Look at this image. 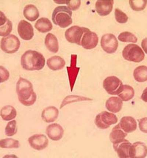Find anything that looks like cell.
Segmentation results:
<instances>
[{"label": "cell", "instance_id": "obj_1", "mask_svg": "<svg viewBox=\"0 0 147 158\" xmlns=\"http://www.w3.org/2000/svg\"><path fill=\"white\" fill-rule=\"evenodd\" d=\"M16 90L19 102L24 106H32L36 102V94L32 84L28 80L19 77L16 84Z\"/></svg>", "mask_w": 147, "mask_h": 158}, {"label": "cell", "instance_id": "obj_2", "mask_svg": "<svg viewBox=\"0 0 147 158\" xmlns=\"http://www.w3.org/2000/svg\"><path fill=\"white\" fill-rule=\"evenodd\" d=\"M21 64L23 69L27 71H39L44 67L45 60L40 52L30 50L27 51L23 54Z\"/></svg>", "mask_w": 147, "mask_h": 158}, {"label": "cell", "instance_id": "obj_3", "mask_svg": "<svg viewBox=\"0 0 147 158\" xmlns=\"http://www.w3.org/2000/svg\"><path fill=\"white\" fill-rule=\"evenodd\" d=\"M72 11L66 6L57 7L53 11L52 20L55 25L62 28H65L71 25Z\"/></svg>", "mask_w": 147, "mask_h": 158}, {"label": "cell", "instance_id": "obj_4", "mask_svg": "<svg viewBox=\"0 0 147 158\" xmlns=\"http://www.w3.org/2000/svg\"><path fill=\"white\" fill-rule=\"evenodd\" d=\"M122 55L125 60L137 63L142 61L145 57L142 48L134 44H129L125 46L123 51Z\"/></svg>", "mask_w": 147, "mask_h": 158}, {"label": "cell", "instance_id": "obj_5", "mask_svg": "<svg viewBox=\"0 0 147 158\" xmlns=\"http://www.w3.org/2000/svg\"><path fill=\"white\" fill-rule=\"evenodd\" d=\"M117 117L114 114L107 111H103L96 116V125L101 129H106L112 125L116 124L118 122Z\"/></svg>", "mask_w": 147, "mask_h": 158}, {"label": "cell", "instance_id": "obj_6", "mask_svg": "<svg viewBox=\"0 0 147 158\" xmlns=\"http://www.w3.org/2000/svg\"><path fill=\"white\" fill-rule=\"evenodd\" d=\"M20 42L18 38L14 35H10L2 39L1 48L3 52L7 54H13L19 50Z\"/></svg>", "mask_w": 147, "mask_h": 158}, {"label": "cell", "instance_id": "obj_7", "mask_svg": "<svg viewBox=\"0 0 147 158\" xmlns=\"http://www.w3.org/2000/svg\"><path fill=\"white\" fill-rule=\"evenodd\" d=\"M89 30V29L85 27L75 25L70 27L66 31L65 36L68 42L81 46L82 37L84 33Z\"/></svg>", "mask_w": 147, "mask_h": 158}, {"label": "cell", "instance_id": "obj_8", "mask_svg": "<svg viewBox=\"0 0 147 158\" xmlns=\"http://www.w3.org/2000/svg\"><path fill=\"white\" fill-rule=\"evenodd\" d=\"M122 82L115 76H110L104 80L103 87L110 95H118L120 93L123 86Z\"/></svg>", "mask_w": 147, "mask_h": 158}, {"label": "cell", "instance_id": "obj_9", "mask_svg": "<svg viewBox=\"0 0 147 158\" xmlns=\"http://www.w3.org/2000/svg\"><path fill=\"white\" fill-rule=\"evenodd\" d=\"M102 48L108 54H113L116 51L119 42L114 35L107 34L103 35L101 40Z\"/></svg>", "mask_w": 147, "mask_h": 158}, {"label": "cell", "instance_id": "obj_10", "mask_svg": "<svg viewBox=\"0 0 147 158\" xmlns=\"http://www.w3.org/2000/svg\"><path fill=\"white\" fill-rule=\"evenodd\" d=\"M28 142L31 148L38 151L45 149L49 145L48 138L43 134H36L31 136L28 138Z\"/></svg>", "mask_w": 147, "mask_h": 158}, {"label": "cell", "instance_id": "obj_11", "mask_svg": "<svg viewBox=\"0 0 147 158\" xmlns=\"http://www.w3.org/2000/svg\"><path fill=\"white\" fill-rule=\"evenodd\" d=\"M17 31L19 35L23 40H29L34 36V28L32 25L25 20L19 21Z\"/></svg>", "mask_w": 147, "mask_h": 158}, {"label": "cell", "instance_id": "obj_12", "mask_svg": "<svg viewBox=\"0 0 147 158\" xmlns=\"http://www.w3.org/2000/svg\"><path fill=\"white\" fill-rule=\"evenodd\" d=\"M98 42L99 38L97 35L89 30L83 35L81 45L85 49L91 50L97 47Z\"/></svg>", "mask_w": 147, "mask_h": 158}, {"label": "cell", "instance_id": "obj_13", "mask_svg": "<svg viewBox=\"0 0 147 158\" xmlns=\"http://www.w3.org/2000/svg\"><path fill=\"white\" fill-rule=\"evenodd\" d=\"M46 132L50 139L54 141H58L63 137L64 131L60 124L54 123L49 125L47 127Z\"/></svg>", "mask_w": 147, "mask_h": 158}, {"label": "cell", "instance_id": "obj_14", "mask_svg": "<svg viewBox=\"0 0 147 158\" xmlns=\"http://www.w3.org/2000/svg\"><path fill=\"white\" fill-rule=\"evenodd\" d=\"M132 145L128 140L124 139L118 143L113 144V148L119 158H129Z\"/></svg>", "mask_w": 147, "mask_h": 158}, {"label": "cell", "instance_id": "obj_15", "mask_svg": "<svg viewBox=\"0 0 147 158\" xmlns=\"http://www.w3.org/2000/svg\"><path fill=\"white\" fill-rule=\"evenodd\" d=\"M147 154L146 144L142 142H137L131 145L129 158H144L146 157Z\"/></svg>", "mask_w": 147, "mask_h": 158}, {"label": "cell", "instance_id": "obj_16", "mask_svg": "<svg viewBox=\"0 0 147 158\" xmlns=\"http://www.w3.org/2000/svg\"><path fill=\"white\" fill-rule=\"evenodd\" d=\"M113 1H97L95 4L96 10L102 16L108 15L112 11Z\"/></svg>", "mask_w": 147, "mask_h": 158}, {"label": "cell", "instance_id": "obj_17", "mask_svg": "<svg viewBox=\"0 0 147 158\" xmlns=\"http://www.w3.org/2000/svg\"><path fill=\"white\" fill-rule=\"evenodd\" d=\"M119 124L121 128L127 133H131L135 131L137 127L136 120L131 116L123 117Z\"/></svg>", "mask_w": 147, "mask_h": 158}, {"label": "cell", "instance_id": "obj_18", "mask_svg": "<svg viewBox=\"0 0 147 158\" xmlns=\"http://www.w3.org/2000/svg\"><path fill=\"white\" fill-rule=\"evenodd\" d=\"M76 57H77V56L76 55H71L70 67H67L68 77H69L70 87L71 91L73 89L74 83H75L80 69L79 68L76 67Z\"/></svg>", "mask_w": 147, "mask_h": 158}, {"label": "cell", "instance_id": "obj_19", "mask_svg": "<svg viewBox=\"0 0 147 158\" xmlns=\"http://www.w3.org/2000/svg\"><path fill=\"white\" fill-rule=\"evenodd\" d=\"M58 114L59 111L57 108L54 106H49L42 111L41 118L45 122L52 123L57 120Z\"/></svg>", "mask_w": 147, "mask_h": 158}, {"label": "cell", "instance_id": "obj_20", "mask_svg": "<svg viewBox=\"0 0 147 158\" xmlns=\"http://www.w3.org/2000/svg\"><path fill=\"white\" fill-rule=\"evenodd\" d=\"M0 24V35L3 37L9 35L12 31V23L7 18L4 14L2 11H1Z\"/></svg>", "mask_w": 147, "mask_h": 158}, {"label": "cell", "instance_id": "obj_21", "mask_svg": "<svg viewBox=\"0 0 147 158\" xmlns=\"http://www.w3.org/2000/svg\"><path fill=\"white\" fill-rule=\"evenodd\" d=\"M105 105L106 108L110 112L117 113L122 109L123 102L119 98L113 97L107 99Z\"/></svg>", "mask_w": 147, "mask_h": 158}, {"label": "cell", "instance_id": "obj_22", "mask_svg": "<svg viewBox=\"0 0 147 158\" xmlns=\"http://www.w3.org/2000/svg\"><path fill=\"white\" fill-rule=\"evenodd\" d=\"M127 135V133L123 131L119 124L112 130L110 134V139L113 144L116 143L124 139Z\"/></svg>", "mask_w": 147, "mask_h": 158}, {"label": "cell", "instance_id": "obj_23", "mask_svg": "<svg viewBox=\"0 0 147 158\" xmlns=\"http://www.w3.org/2000/svg\"><path fill=\"white\" fill-rule=\"evenodd\" d=\"M47 65L53 71H58L63 68L66 65L65 60L58 56H54L47 60Z\"/></svg>", "mask_w": 147, "mask_h": 158}, {"label": "cell", "instance_id": "obj_24", "mask_svg": "<svg viewBox=\"0 0 147 158\" xmlns=\"http://www.w3.org/2000/svg\"><path fill=\"white\" fill-rule=\"evenodd\" d=\"M23 15L27 20L32 22L38 19L40 16V13L35 5L30 4L27 5L24 7Z\"/></svg>", "mask_w": 147, "mask_h": 158}, {"label": "cell", "instance_id": "obj_25", "mask_svg": "<svg viewBox=\"0 0 147 158\" xmlns=\"http://www.w3.org/2000/svg\"><path fill=\"white\" fill-rule=\"evenodd\" d=\"M45 44L50 52L56 53L58 52L59 46L58 40L56 36L51 33H49L45 39Z\"/></svg>", "mask_w": 147, "mask_h": 158}, {"label": "cell", "instance_id": "obj_26", "mask_svg": "<svg viewBox=\"0 0 147 158\" xmlns=\"http://www.w3.org/2000/svg\"><path fill=\"white\" fill-rule=\"evenodd\" d=\"M35 28L39 32L46 33L52 30L53 25L50 19L45 17H42L38 19L35 24Z\"/></svg>", "mask_w": 147, "mask_h": 158}, {"label": "cell", "instance_id": "obj_27", "mask_svg": "<svg viewBox=\"0 0 147 158\" xmlns=\"http://www.w3.org/2000/svg\"><path fill=\"white\" fill-rule=\"evenodd\" d=\"M17 115L16 110L11 105H6L3 107L1 110V116L4 121H8L15 118Z\"/></svg>", "mask_w": 147, "mask_h": 158}, {"label": "cell", "instance_id": "obj_28", "mask_svg": "<svg viewBox=\"0 0 147 158\" xmlns=\"http://www.w3.org/2000/svg\"><path fill=\"white\" fill-rule=\"evenodd\" d=\"M135 91L133 88L128 85H123L120 93L118 95L122 101H128L133 98Z\"/></svg>", "mask_w": 147, "mask_h": 158}, {"label": "cell", "instance_id": "obj_29", "mask_svg": "<svg viewBox=\"0 0 147 158\" xmlns=\"http://www.w3.org/2000/svg\"><path fill=\"white\" fill-rule=\"evenodd\" d=\"M134 79L138 82H144L147 81V67L142 65L139 66L134 70Z\"/></svg>", "mask_w": 147, "mask_h": 158}, {"label": "cell", "instance_id": "obj_30", "mask_svg": "<svg viewBox=\"0 0 147 158\" xmlns=\"http://www.w3.org/2000/svg\"><path fill=\"white\" fill-rule=\"evenodd\" d=\"M20 146L19 140L12 138H6L0 140V147L2 148L17 149Z\"/></svg>", "mask_w": 147, "mask_h": 158}, {"label": "cell", "instance_id": "obj_31", "mask_svg": "<svg viewBox=\"0 0 147 158\" xmlns=\"http://www.w3.org/2000/svg\"><path fill=\"white\" fill-rule=\"evenodd\" d=\"M91 100H92L91 99L87 97L78 96V95H69L64 98L60 105V109H62L66 105L72 102L80 101Z\"/></svg>", "mask_w": 147, "mask_h": 158}, {"label": "cell", "instance_id": "obj_32", "mask_svg": "<svg viewBox=\"0 0 147 158\" xmlns=\"http://www.w3.org/2000/svg\"><path fill=\"white\" fill-rule=\"evenodd\" d=\"M119 40L123 42L136 43L138 38L132 33L129 32H124L121 33L118 36Z\"/></svg>", "mask_w": 147, "mask_h": 158}, {"label": "cell", "instance_id": "obj_33", "mask_svg": "<svg viewBox=\"0 0 147 158\" xmlns=\"http://www.w3.org/2000/svg\"><path fill=\"white\" fill-rule=\"evenodd\" d=\"M147 2V1L144 0H135L129 1L131 9L135 11L144 10L146 6Z\"/></svg>", "mask_w": 147, "mask_h": 158}, {"label": "cell", "instance_id": "obj_34", "mask_svg": "<svg viewBox=\"0 0 147 158\" xmlns=\"http://www.w3.org/2000/svg\"><path fill=\"white\" fill-rule=\"evenodd\" d=\"M17 131V122L15 120L8 123L5 128V134L7 136H13L16 134Z\"/></svg>", "mask_w": 147, "mask_h": 158}, {"label": "cell", "instance_id": "obj_35", "mask_svg": "<svg viewBox=\"0 0 147 158\" xmlns=\"http://www.w3.org/2000/svg\"><path fill=\"white\" fill-rule=\"evenodd\" d=\"M115 19L118 23L125 24L128 21V17L126 14L119 9H116L115 11Z\"/></svg>", "mask_w": 147, "mask_h": 158}, {"label": "cell", "instance_id": "obj_36", "mask_svg": "<svg viewBox=\"0 0 147 158\" xmlns=\"http://www.w3.org/2000/svg\"><path fill=\"white\" fill-rule=\"evenodd\" d=\"M66 5L67 7L71 11L77 10L80 6L81 4V1H66Z\"/></svg>", "mask_w": 147, "mask_h": 158}, {"label": "cell", "instance_id": "obj_37", "mask_svg": "<svg viewBox=\"0 0 147 158\" xmlns=\"http://www.w3.org/2000/svg\"><path fill=\"white\" fill-rule=\"evenodd\" d=\"M0 73H1V83L4 82L9 79L10 76L9 72L2 66L0 67Z\"/></svg>", "mask_w": 147, "mask_h": 158}, {"label": "cell", "instance_id": "obj_38", "mask_svg": "<svg viewBox=\"0 0 147 158\" xmlns=\"http://www.w3.org/2000/svg\"><path fill=\"white\" fill-rule=\"evenodd\" d=\"M147 120L146 117L138 120L140 130L146 133H147Z\"/></svg>", "mask_w": 147, "mask_h": 158}, {"label": "cell", "instance_id": "obj_39", "mask_svg": "<svg viewBox=\"0 0 147 158\" xmlns=\"http://www.w3.org/2000/svg\"><path fill=\"white\" fill-rule=\"evenodd\" d=\"M147 38L144 39L142 42V48L146 53Z\"/></svg>", "mask_w": 147, "mask_h": 158}, {"label": "cell", "instance_id": "obj_40", "mask_svg": "<svg viewBox=\"0 0 147 158\" xmlns=\"http://www.w3.org/2000/svg\"><path fill=\"white\" fill-rule=\"evenodd\" d=\"M57 4H66V1H54Z\"/></svg>", "mask_w": 147, "mask_h": 158}]
</instances>
